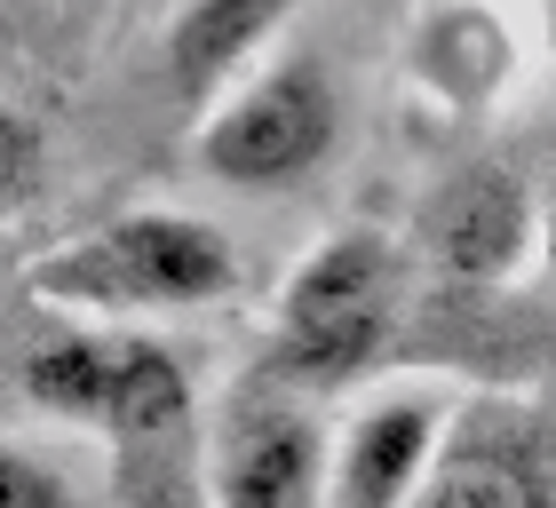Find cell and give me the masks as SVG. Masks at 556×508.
Here are the masks:
<instances>
[{"label":"cell","mask_w":556,"mask_h":508,"mask_svg":"<svg viewBox=\"0 0 556 508\" xmlns=\"http://www.w3.org/2000/svg\"><path fill=\"white\" fill-rule=\"evenodd\" d=\"M326 429L311 397L287 381H239L207 429V493L215 508H311L326 485Z\"/></svg>","instance_id":"obj_5"},{"label":"cell","mask_w":556,"mask_h":508,"mask_svg":"<svg viewBox=\"0 0 556 508\" xmlns=\"http://www.w3.org/2000/svg\"><path fill=\"white\" fill-rule=\"evenodd\" d=\"M302 9V0H184L167 24V80L184 104H223V80Z\"/></svg>","instance_id":"obj_11"},{"label":"cell","mask_w":556,"mask_h":508,"mask_svg":"<svg viewBox=\"0 0 556 508\" xmlns=\"http://www.w3.org/2000/svg\"><path fill=\"white\" fill-rule=\"evenodd\" d=\"M397 326V246L382 231H326L278 287L263 373L287 390H334L382 366Z\"/></svg>","instance_id":"obj_2"},{"label":"cell","mask_w":556,"mask_h":508,"mask_svg":"<svg viewBox=\"0 0 556 508\" xmlns=\"http://www.w3.org/2000/svg\"><path fill=\"white\" fill-rule=\"evenodd\" d=\"M406 508H556V469L525 421L469 414L462 429H445L438 461Z\"/></svg>","instance_id":"obj_7"},{"label":"cell","mask_w":556,"mask_h":508,"mask_svg":"<svg viewBox=\"0 0 556 508\" xmlns=\"http://www.w3.org/2000/svg\"><path fill=\"white\" fill-rule=\"evenodd\" d=\"M112 445V500L119 508H215L207 493V421L184 350L160 342L151 366L128 381V397L104 414Z\"/></svg>","instance_id":"obj_4"},{"label":"cell","mask_w":556,"mask_h":508,"mask_svg":"<svg viewBox=\"0 0 556 508\" xmlns=\"http://www.w3.org/2000/svg\"><path fill=\"white\" fill-rule=\"evenodd\" d=\"M0 508H80V493H72V477L56 461L0 437Z\"/></svg>","instance_id":"obj_13"},{"label":"cell","mask_w":556,"mask_h":508,"mask_svg":"<svg viewBox=\"0 0 556 508\" xmlns=\"http://www.w3.org/2000/svg\"><path fill=\"white\" fill-rule=\"evenodd\" d=\"M541 270L556 278V191H548V207H541Z\"/></svg>","instance_id":"obj_14"},{"label":"cell","mask_w":556,"mask_h":508,"mask_svg":"<svg viewBox=\"0 0 556 508\" xmlns=\"http://www.w3.org/2000/svg\"><path fill=\"white\" fill-rule=\"evenodd\" d=\"M509 72H517V33L485 0H438L406 40V80L453 119L485 112L509 88Z\"/></svg>","instance_id":"obj_9"},{"label":"cell","mask_w":556,"mask_h":508,"mask_svg":"<svg viewBox=\"0 0 556 508\" xmlns=\"http://www.w3.org/2000/svg\"><path fill=\"white\" fill-rule=\"evenodd\" d=\"M541 33H548V56H556V0H548V9H541Z\"/></svg>","instance_id":"obj_15"},{"label":"cell","mask_w":556,"mask_h":508,"mask_svg":"<svg viewBox=\"0 0 556 508\" xmlns=\"http://www.w3.org/2000/svg\"><path fill=\"white\" fill-rule=\"evenodd\" d=\"M151 350H160V334H143V326H56L24 350L16 390L24 405H40L56 421L104 429V414L128 397V381L151 366Z\"/></svg>","instance_id":"obj_8"},{"label":"cell","mask_w":556,"mask_h":508,"mask_svg":"<svg viewBox=\"0 0 556 508\" xmlns=\"http://www.w3.org/2000/svg\"><path fill=\"white\" fill-rule=\"evenodd\" d=\"M421 246L462 287H501V278H517L541 254V207H533L517 167L477 160L438 183V199L421 215Z\"/></svg>","instance_id":"obj_6"},{"label":"cell","mask_w":556,"mask_h":508,"mask_svg":"<svg viewBox=\"0 0 556 508\" xmlns=\"http://www.w3.org/2000/svg\"><path fill=\"white\" fill-rule=\"evenodd\" d=\"M342 136V88L318 56H278L255 80H239L223 104H207L191 136L199 175L231 191H287L302 183Z\"/></svg>","instance_id":"obj_3"},{"label":"cell","mask_w":556,"mask_h":508,"mask_svg":"<svg viewBox=\"0 0 556 508\" xmlns=\"http://www.w3.org/2000/svg\"><path fill=\"white\" fill-rule=\"evenodd\" d=\"M445 445V405L438 397H382L350 421L334 445V500L342 508H406L421 493L429 461Z\"/></svg>","instance_id":"obj_10"},{"label":"cell","mask_w":556,"mask_h":508,"mask_svg":"<svg viewBox=\"0 0 556 508\" xmlns=\"http://www.w3.org/2000/svg\"><path fill=\"white\" fill-rule=\"evenodd\" d=\"M24 287L48 310H80V318H175L239 294V246L207 215L128 207L80 239L48 246L24 270Z\"/></svg>","instance_id":"obj_1"},{"label":"cell","mask_w":556,"mask_h":508,"mask_svg":"<svg viewBox=\"0 0 556 508\" xmlns=\"http://www.w3.org/2000/svg\"><path fill=\"white\" fill-rule=\"evenodd\" d=\"M16 270V246H9V231H0V278H9Z\"/></svg>","instance_id":"obj_16"},{"label":"cell","mask_w":556,"mask_h":508,"mask_svg":"<svg viewBox=\"0 0 556 508\" xmlns=\"http://www.w3.org/2000/svg\"><path fill=\"white\" fill-rule=\"evenodd\" d=\"M48 183V127L33 112L0 104V223H16Z\"/></svg>","instance_id":"obj_12"}]
</instances>
